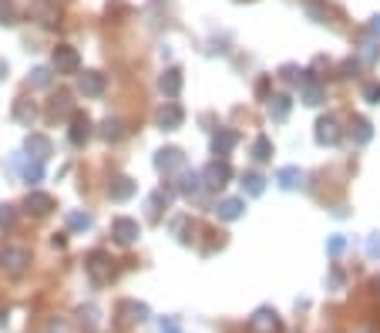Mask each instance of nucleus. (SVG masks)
Wrapping results in <instances>:
<instances>
[{"instance_id":"nucleus-1","label":"nucleus","mask_w":380,"mask_h":333,"mask_svg":"<svg viewBox=\"0 0 380 333\" xmlns=\"http://www.w3.org/2000/svg\"><path fill=\"white\" fill-rule=\"evenodd\" d=\"M84 273L91 276V283L95 286H105L108 279H112V259L105 249H95V253L84 256Z\"/></svg>"},{"instance_id":"nucleus-2","label":"nucleus","mask_w":380,"mask_h":333,"mask_svg":"<svg viewBox=\"0 0 380 333\" xmlns=\"http://www.w3.org/2000/svg\"><path fill=\"white\" fill-rule=\"evenodd\" d=\"M27 263H31V249H24V246H3L0 249V270L10 276H20L27 270Z\"/></svg>"},{"instance_id":"nucleus-3","label":"nucleus","mask_w":380,"mask_h":333,"mask_svg":"<svg viewBox=\"0 0 380 333\" xmlns=\"http://www.w3.org/2000/svg\"><path fill=\"white\" fill-rule=\"evenodd\" d=\"M229 178H232V165H229L226 158H215V162L206 165V172H202V185L219 192V189H226L229 185Z\"/></svg>"},{"instance_id":"nucleus-4","label":"nucleus","mask_w":380,"mask_h":333,"mask_svg":"<svg viewBox=\"0 0 380 333\" xmlns=\"http://www.w3.org/2000/svg\"><path fill=\"white\" fill-rule=\"evenodd\" d=\"M24 152H27V158H34V162H47V158L54 155V145H51V138L47 135L31 132L27 141H24Z\"/></svg>"},{"instance_id":"nucleus-5","label":"nucleus","mask_w":380,"mask_h":333,"mask_svg":"<svg viewBox=\"0 0 380 333\" xmlns=\"http://www.w3.org/2000/svg\"><path fill=\"white\" fill-rule=\"evenodd\" d=\"M54 71L57 75H77V68H81V58H77V51L71 44H61L54 47Z\"/></svg>"},{"instance_id":"nucleus-6","label":"nucleus","mask_w":380,"mask_h":333,"mask_svg":"<svg viewBox=\"0 0 380 333\" xmlns=\"http://www.w3.org/2000/svg\"><path fill=\"white\" fill-rule=\"evenodd\" d=\"M249 330L252 333H280L283 330V323H280V316H276V310H256V313L249 316Z\"/></svg>"},{"instance_id":"nucleus-7","label":"nucleus","mask_w":380,"mask_h":333,"mask_svg":"<svg viewBox=\"0 0 380 333\" xmlns=\"http://www.w3.org/2000/svg\"><path fill=\"white\" fill-rule=\"evenodd\" d=\"M300 101H303V104H313V108L324 101V84L317 81L313 71H303V78H300Z\"/></svg>"},{"instance_id":"nucleus-8","label":"nucleus","mask_w":380,"mask_h":333,"mask_svg":"<svg viewBox=\"0 0 380 333\" xmlns=\"http://www.w3.org/2000/svg\"><path fill=\"white\" fill-rule=\"evenodd\" d=\"M155 169L158 172H185V155L182 148H162L155 155Z\"/></svg>"},{"instance_id":"nucleus-9","label":"nucleus","mask_w":380,"mask_h":333,"mask_svg":"<svg viewBox=\"0 0 380 333\" xmlns=\"http://www.w3.org/2000/svg\"><path fill=\"white\" fill-rule=\"evenodd\" d=\"M182 118H185V115H182V108H178L175 101H165V104L155 111V121H158V128H162V132H175V128L182 125Z\"/></svg>"},{"instance_id":"nucleus-10","label":"nucleus","mask_w":380,"mask_h":333,"mask_svg":"<svg viewBox=\"0 0 380 333\" xmlns=\"http://www.w3.org/2000/svg\"><path fill=\"white\" fill-rule=\"evenodd\" d=\"M112 235L118 239V242H121V246H132L135 239L142 235V229H138V222H135V219L118 216V219L112 222Z\"/></svg>"},{"instance_id":"nucleus-11","label":"nucleus","mask_w":380,"mask_h":333,"mask_svg":"<svg viewBox=\"0 0 380 333\" xmlns=\"http://www.w3.org/2000/svg\"><path fill=\"white\" fill-rule=\"evenodd\" d=\"M340 138H343V132H340V125H337V118H320L317 121V141L320 145H340Z\"/></svg>"},{"instance_id":"nucleus-12","label":"nucleus","mask_w":380,"mask_h":333,"mask_svg":"<svg viewBox=\"0 0 380 333\" xmlns=\"http://www.w3.org/2000/svg\"><path fill=\"white\" fill-rule=\"evenodd\" d=\"M135 192H138V185H135L128 176H114L112 182H108V196H112L114 202H125V199H132Z\"/></svg>"},{"instance_id":"nucleus-13","label":"nucleus","mask_w":380,"mask_h":333,"mask_svg":"<svg viewBox=\"0 0 380 333\" xmlns=\"http://www.w3.org/2000/svg\"><path fill=\"white\" fill-rule=\"evenodd\" d=\"M77 88H81V95H84V98H98V95L105 91V75H98V71H88V75H81Z\"/></svg>"},{"instance_id":"nucleus-14","label":"nucleus","mask_w":380,"mask_h":333,"mask_svg":"<svg viewBox=\"0 0 380 333\" xmlns=\"http://www.w3.org/2000/svg\"><path fill=\"white\" fill-rule=\"evenodd\" d=\"M68 138H71V145H84L91 138V121H88V115H71V132H68Z\"/></svg>"},{"instance_id":"nucleus-15","label":"nucleus","mask_w":380,"mask_h":333,"mask_svg":"<svg viewBox=\"0 0 380 333\" xmlns=\"http://www.w3.org/2000/svg\"><path fill=\"white\" fill-rule=\"evenodd\" d=\"M118 313L125 316L128 323H145V320L152 316V310H149L145 303H135V300H125V303L118 307Z\"/></svg>"},{"instance_id":"nucleus-16","label":"nucleus","mask_w":380,"mask_h":333,"mask_svg":"<svg viewBox=\"0 0 380 333\" xmlns=\"http://www.w3.org/2000/svg\"><path fill=\"white\" fill-rule=\"evenodd\" d=\"M236 141H239V135H236V132H229V128H219V132L212 135V152L226 158L229 152L236 148Z\"/></svg>"},{"instance_id":"nucleus-17","label":"nucleus","mask_w":380,"mask_h":333,"mask_svg":"<svg viewBox=\"0 0 380 333\" xmlns=\"http://www.w3.org/2000/svg\"><path fill=\"white\" fill-rule=\"evenodd\" d=\"M27 212H34V216H47L51 209H54V199L47 196V192H27Z\"/></svg>"},{"instance_id":"nucleus-18","label":"nucleus","mask_w":380,"mask_h":333,"mask_svg":"<svg viewBox=\"0 0 380 333\" xmlns=\"http://www.w3.org/2000/svg\"><path fill=\"white\" fill-rule=\"evenodd\" d=\"M158 88H162L165 98H175V95L182 91V71H178V68H169V71L158 78Z\"/></svg>"},{"instance_id":"nucleus-19","label":"nucleus","mask_w":380,"mask_h":333,"mask_svg":"<svg viewBox=\"0 0 380 333\" xmlns=\"http://www.w3.org/2000/svg\"><path fill=\"white\" fill-rule=\"evenodd\" d=\"M276 182H280V189H300V185H303V172H300L296 165H283V169L276 172Z\"/></svg>"},{"instance_id":"nucleus-20","label":"nucleus","mask_w":380,"mask_h":333,"mask_svg":"<svg viewBox=\"0 0 380 333\" xmlns=\"http://www.w3.org/2000/svg\"><path fill=\"white\" fill-rule=\"evenodd\" d=\"M31 14H34L44 27H54V24H57V7L51 3V0H38V3L31 7Z\"/></svg>"},{"instance_id":"nucleus-21","label":"nucleus","mask_w":380,"mask_h":333,"mask_svg":"<svg viewBox=\"0 0 380 333\" xmlns=\"http://www.w3.org/2000/svg\"><path fill=\"white\" fill-rule=\"evenodd\" d=\"M350 135H354V141H357V145H367V141L374 138V125H370L367 118L357 115L354 121H350Z\"/></svg>"},{"instance_id":"nucleus-22","label":"nucleus","mask_w":380,"mask_h":333,"mask_svg":"<svg viewBox=\"0 0 380 333\" xmlns=\"http://www.w3.org/2000/svg\"><path fill=\"white\" fill-rule=\"evenodd\" d=\"M289 108H293V101L286 98V95H273V98H269V118H273V121H286V118H289Z\"/></svg>"},{"instance_id":"nucleus-23","label":"nucleus","mask_w":380,"mask_h":333,"mask_svg":"<svg viewBox=\"0 0 380 333\" xmlns=\"http://www.w3.org/2000/svg\"><path fill=\"white\" fill-rule=\"evenodd\" d=\"M14 118H17L20 125H27V128H31V121L38 118V108H34L27 98H17V101H14Z\"/></svg>"},{"instance_id":"nucleus-24","label":"nucleus","mask_w":380,"mask_h":333,"mask_svg":"<svg viewBox=\"0 0 380 333\" xmlns=\"http://www.w3.org/2000/svg\"><path fill=\"white\" fill-rule=\"evenodd\" d=\"M71 95H54L51 98V104H47V118H64V115H71Z\"/></svg>"},{"instance_id":"nucleus-25","label":"nucleus","mask_w":380,"mask_h":333,"mask_svg":"<svg viewBox=\"0 0 380 333\" xmlns=\"http://www.w3.org/2000/svg\"><path fill=\"white\" fill-rule=\"evenodd\" d=\"M215 212H219V219H226V222L239 219V216H243V199H222Z\"/></svg>"},{"instance_id":"nucleus-26","label":"nucleus","mask_w":380,"mask_h":333,"mask_svg":"<svg viewBox=\"0 0 380 333\" xmlns=\"http://www.w3.org/2000/svg\"><path fill=\"white\" fill-rule=\"evenodd\" d=\"M199 189H202V176L199 172H182L178 176V192L182 196H195Z\"/></svg>"},{"instance_id":"nucleus-27","label":"nucleus","mask_w":380,"mask_h":333,"mask_svg":"<svg viewBox=\"0 0 380 333\" xmlns=\"http://www.w3.org/2000/svg\"><path fill=\"white\" fill-rule=\"evenodd\" d=\"M243 189H246L249 196H263V189H266V178L259 176V172H246V176H243Z\"/></svg>"},{"instance_id":"nucleus-28","label":"nucleus","mask_w":380,"mask_h":333,"mask_svg":"<svg viewBox=\"0 0 380 333\" xmlns=\"http://www.w3.org/2000/svg\"><path fill=\"white\" fill-rule=\"evenodd\" d=\"M162 206H165V189L152 192V196H149V202H145V209H149V219H152V222H158V219H162Z\"/></svg>"},{"instance_id":"nucleus-29","label":"nucleus","mask_w":380,"mask_h":333,"mask_svg":"<svg viewBox=\"0 0 380 333\" xmlns=\"http://www.w3.org/2000/svg\"><path fill=\"white\" fill-rule=\"evenodd\" d=\"M252 158H256V162H269V158H273V141H269L266 135H259L252 141Z\"/></svg>"},{"instance_id":"nucleus-30","label":"nucleus","mask_w":380,"mask_h":333,"mask_svg":"<svg viewBox=\"0 0 380 333\" xmlns=\"http://www.w3.org/2000/svg\"><path fill=\"white\" fill-rule=\"evenodd\" d=\"M24 178H27V182H40V178H44V162L27 158V162H24Z\"/></svg>"},{"instance_id":"nucleus-31","label":"nucleus","mask_w":380,"mask_h":333,"mask_svg":"<svg viewBox=\"0 0 380 333\" xmlns=\"http://www.w3.org/2000/svg\"><path fill=\"white\" fill-rule=\"evenodd\" d=\"M121 135H125V132H121V121H118V118H108V121L101 125V138H108V141H118Z\"/></svg>"},{"instance_id":"nucleus-32","label":"nucleus","mask_w":380,"mask_h":333,"mask_svg":"<svg viewBox=\"0 0 380 333\" xmlns=\"http://www.w3.org/2000/svg\"><path fill=\"white\" fill-rule=\"evenodd\" d=\"M68 226L71 229H91V216L88 212H68Z\"/></svg>"},{"instance_id":"nucleus-33","label":"nucleus","mask_w":380,"mask_h":333,"mask_svg":"<svg viewBox=\"0 0 380 333\" xmlns=\"http://www.w3.org/2000/svg\"><path fill=\"white\" fill-rule=\"evenodd\" d=\"M0 20H3V24H14V20H17V7H14V0H0Z\"/></svg>"},{"instance_id":"nucleus-34","label":"nucleus","mask_w":380,"mask_h":333,"mask_svg":"<svg viewBox=\"0 0 380 333\" xmlns=\"http://www.w3.org/2000/svg\"><path fill=\"white\" fill-rule=\"evenodd\" d=\"M17 222V212H14V206H0V229H10Z\"/></svg>"},{"instance_id":"nucleus-35","label":"nucleus","mask_w":380,"mask_h":333,"mask_svg":"<svg viewBox=\"0 0 380 333\" xmlns=\"http://www.w3.org/2000/svg\"><path fill=\"white\" fill-rule=\"evenodd\" d=\"M47 81H51V71H47V68H34V71H31V84H34V88H47Z\"/></svg>"},{"instance_id":"nucleus-36","label":"nucleus","mask_w":380,"mask_h":333,"mask_svg":"<svg viewBox=\"0 0 380 333\" xmlns=\"http://www.w3.org/2000/svg\"><path fill=\"white\" fill-rule=\"evenodd\" d=\"M343 246H347V239H343V235H333V239L326 242V253H330V256H340Z\"/></svg>"},{"instance_id":"nucleus-37","label":"nucleus","mask_w":380,"mask_h":333,"mask_svg":"<svg viewBox=\"0 0 380 333\" xmlns=\"http://www.w3.org/2000/svg\"><path fill=\"white\" fill-rule=\"evenodd\" d=\"M367 256H370V259L380 256V235H370V239H367Z\"/></svg>"},{"instance_id":"nucleus-38","label":"nucleus","mask_w":380,"mask_h":333,"mask_svg":"<svg viewBox=\"0 0 380 333\" xmlns=\"http://www.w3.org/2000/svg\"><path fill=\"white\" fill-rule=\"evenodd\" d=\"M162 333H182L178 320H175V316H165V320H162Z\"/></svg>"},{"instance_id":"nucleus-39","label":"nucleus","mask_w":380,"mask_h":333,"mask_svg":"<svg viewBox=\"0 0 380 333\" xmlns=\"http://www.w3.org/2000/svg\"><path fill=\"white\" fill-rule=\"evenodd\" d=\"M81 320H88V327H95V323H98V310H95V307H81Z\"/></svg>"},{"instance_id":"nucleus-40","label":"nucleus","mask_w":380,"mask_h":333,"mask_svg":"<svg viewBox=\"0 0 380 333\" xmlns=\"http://www.w3.org/2000/svg\"><path fill=\"white\" fill-rule=\"evenodd\" d=\"M363 98L377 104V101H380V84H367V88H363Z\"/></svg>"},{"instance_id":"nucleus-41","label":"nucleus","mask_w":380,"mask_h":333,"mask_svg":"<svg viewBox=\"0 0 380 333\" xmlns=\"http://www.w3.org/2000/svg\"><path fill=\"white\" fill-rule=\"evenodd\" d=\"M367 31H370V34H380V17L370 20V27H367Z\"/></svg>"},{"instance_id":"nucleus-42","label":"nucleus","mask_w":380,"mask_h":333,"mask_svg":"<svg viewBox=\"0 0 380 333\" xmlns=\"http://www.w3.org/2000/svg\"><path fill=\"white\" fill-rule=\"evenodd\" d=\"M0 78H7V64L3 61H0Z\"/></svg>"},{"instance_id":"nucleus-43","label":"nucleus","mask_w":380,"mask_h":333,"mask_svg":"<svg viewBox=\"0 0 380 333\" xmlns=\"http://www.w3.org/2000/svg\"><path fill=\"white\" fill-rule=\"evenodd\" d=\"M0 323H7V316H3V313H0Z\"/></svg>"}]
</instances>
